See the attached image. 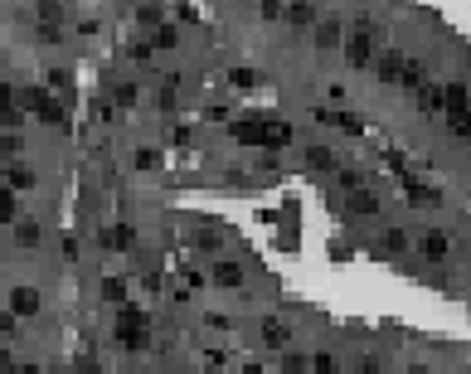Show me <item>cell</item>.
Wrapping results in <instances>:
<instances>
[{
	"label": "cell",
	"instance_id": "cell-14",
	"mask_svg": "<svg viewBox=\"0 0 471 374\" xmlns=\"http://www.w3.org/2000/svg\"><path fill=\"white\" fill-rule=\"evenodd\" d=\"M5 185H10V189H34V171H24V166H15V161H5Z\"/></svg>",
	"mask_w": 471,
	"mask_h": 374
},
{
	"label": "cell",
	"instance_id": "cell-39",
	"mask_svg": "<svg viewBox=\"0 0 471 374\" xmlns=\"http://www.w3.org/2000/svg\"><path fill=\"white\" fill-rule=\"evenodd\" d=\"M0 331H5V336H15V311H0Z\"/></svg>",
	"mask_w": 471,
	"mask_h": 374
},
{
	"label": "cell",
	"instance_id": "cell-10",
	"mask_svg": "<svg viewBox=\"0 0 471 374\" xmlns=\"http://www.w3.org/2000/svg\"><path fill=\"white\" fill-rule=\"evenodd\" d=\"M15 243H20V248H39V243H44V224H39V219H20V224H15Z\"/></svg>",
	"mask_w": 471,
	"mask_h": 374
},
{
	"label": "cell",
	"instance_id": "cell-43",
	"mask_svg": "<svg viewBox=\"0 0 471 374\" xmlns=\"http://www.w3.org/2000/svg\"><path fill=\"white\" fill-rule=\"evenodd\" d=\"M0 243H5V229H0Z\"/></svg>",
	"mask_w": 471,
	"mask_h": 374
},
{
	"label": "cell",
	"instance_id": "cell-30",
	"mask_svg": "<svg viewBox=\"0 0 471 374\" xmlns=\"http://www.w3.org/2000/svg\"><path fill=\"white\" fill-rule=\"evenodd\" d=\"M10 219H15V189L0 185V224H10Z\"/></svg>",
	"mask_w": 471,
	"mask_h": 374
},
{
	"label": "cell",
	"instance_id": "cell-42",
	"mask_svg": "<svg viewBox=\"0 0 471 374\" xmlns=\"http://www.w3.org/2000/svg\"><path fill=\"white\" fill-rule=\"evenodd\" d=\"M408 374H433V370H428V365H413V370H408Z\"/></svg>",
	"mask_w": 471,
	"mask_h": 374
},
{
	"label": "cell",
	"instance_id": "cell-24",
	"mask_svg": "<svg viewBox=\"0 0 471 374\" xmlns=\"http://www.w3.org/2000/svg\"><path fill=\"white\" fill-rule=\"evenodd\" d=\"M258 15L273 24V20H287V0H258Z\"/></svg>",
	"mask_w": 471,
	"mask_h": 374
},
{
	"label": "cell",
	"instance_id": "cell-9",
	"mask_svg": "<svg viewBox=\"0 0 471 374\" xmlns=\"http://www.w3.org/2000/svg\"><path fill=\"white\" fill-rule=\"evenodd\" d=\"M258 336H263V350H287V345H291V331H287L282 321H263Z\"/></svg>",
	"mask_w": 471,
	"mask_h": 374
},
{
	"label": "cell",
	"instance_id": "cell-29",
	"mask_svg": "<svg viewBox=\"0 0 471 374\" xmlns=\"http://www.w3.org/2000/svg\"><path fill=\"white\" fill-rule=\"evenodd\" d=\"M34 39H39V44H64V29H59V24H44V20H39Z\"/></svg>",
	"mask_w": 471,
	"mask_h": 374
},
{
	"label": "cell",
	"instance_id": "cell-40",
	"mask_svg": "<svg viewBox=\"0 0 471 374\" xmlns=\"http://www.w3.org/2000/svg\"><path fill=\"white\" fill-rule=\"evenodd\" d=\"M10 102H15V88H10V83L0 78V107H10Z\"/></svg>",
	"mask_w": 471,
	"mask_h": 374
},
{
	"label": "cell",
	"instance_id": "cell-41",
	"mask_svg": "<svg viewBox=\"0 0 471 374\" xmlns=\"http://www.w3.org/2000/svg\"><path fill=\"white\" fill-rule=\"evenodd\" d=\"M15 374H44V370H39V365H20Z\"/></svg>",
	"mask_w": 471,
	"mask_h": 374
},
{
	"label": "cell",
	"instance_id": "cell-27",
	"mask_svg": "<svg viewBox=\"0 0 471 374\" xmlns=\"http://www.w3.org/2000/svg\"><path fill=\"white\" fill-rule=\"evenodd\" d=\"M34 10H39V20H44V24H59V15H64V5H59V0H34Z\"/></svg>",
	"mask_w": 471,
	"mask_h": 374
},
{
	"label": "cell",
	"instance_id": "cell-26",
	"mask_svg": "<svg viewBox=\"0 0 471 374\" xmlns=\"http://www.w3.org/2000/svg\"><path fill=\"white\" fill-rule=\"evenodd\" d=\"M112 243H117L122 253H126V248H136V229H131V224H117V229H112Z\"/></svg>",
	"mask_w": 471,
	"mask_h": 374
},
{
	"label": "cell",
	"instance_id": "cell-20",
	"mask_svg": "<svg viewBox=\"0 0 471 374\" xmlns=\"http://www.w3.org/2000/svg\"><path fill=\"white\" fill-rule=\"evenodd\" d=\"M20 151H24L20 131H0V161H20Z\"/></svg>",
	"mask_w": 471,
	"mask_h": 374
},
{
	"label": "cell",
	"instance_id": "cell-28",
	"mask_svg": "<svg viewBox=\"0 0 471 374\" xmlns=\"http://www.w3.org/2000/svg\"><path fill=\"white\" fill-rule=\"evenodd\" d=\"M136 15H141V24H146V29H156V24H166V20H161V5H156V0H146V5H141Z\"/></svg>",
	"mask_w": 471,
	"mask_h": 374
},
{
	"label": "cell",
	"instance_id": "cell-13",
	"mask_svg": "<svg viewBox=\"0 0 471 374\" xmlns=\"http://www.w3.org/2000/svg\"><path fill=\"white\" fill-rule=\"evenodd\" d=\"M301 161H306V171H335V151L331 146H306Z\"/></svg>",
	"mask_w": 471,
	"mask_h": 374
},
{
	"label": "cell",
	"instance_id": "cell-5",
	"mask_svg": "<svg viewBox=\"0 0 471 374\" xmlns=\"http://www.w3.org/2000/svg\"><path fill=\"white\" fill-rule=\"evenodd\" d=\"M403 64H408V59H403L398 49L379 54V59H375V78H379V83H398V78H403Z\"/></svg>",
	"mask_w": 471,
	"mask_h": 374
},
{
	"label": "cell",
	"instance_id": "cell-36",
	"mask_svg": "<svg viewBox=\"0 0 471 374\" xmlns=\"http://www.w3.org/2000/svg\"><path fill=\"white\" fill-rule=\"evenodd\" d=\"M44 73H49V83H54L59 93H68V69H44Z\"/></svg>",
	"mask_w": 471,
	"mask_h": 374
},
{
	"label": "cell",
	"instance_id": "cell-3",
	"mask_svg": "<svg viewBox=\"0 0 471 374\" xmlns=\"http://www.w3.org/2000/svg\"><path fill=\"white\" fill-rule=\"evenodd\" d=\"M345 59H350V69H370L375 64V24H360L345 39Z\"/></svg>",
	"mask_w": 471,
	"mask_h": 374
},
{
	"label": "cell",
	"instance_id": "cell-11",
	"mask_svg": "<svg viewBox=\"0 0 471 374\" xmlns=\"http://www.w3.org/2000/svg\"><path fill=\"white\" fill-rule=\"evenodd\" d=\"M287 24L311 29V24H316V5H311V0H291V5H287Z\"/></svg>",
	"mask_w": 471,
	"mask_h": 374
},
{
	"label": "cell",
	"instance_id": "cell-19",
	"mask_svg": "<svg viewBox=\"0 0 471 374\" xmlns=\"http://www.w3.org/2000/svg\"><path fill=\"white\" fill-rule=\"evenodd\" d=\"M20 127H24V107H20V102L0 107V131H20Z\"/></svg>",
	"mask_w": 471,
	"mask_h": 374
},
{
	"label": "cell",
	"instance_id": "cell-37",
	"mask_svg": "<svg viewBox=\"0 0 471 374\" xmlns=\"http://www.w3.org/2000/svg\"><path fill=\"white\" fill-rule=\"evenodd\" d=\"M335 127H340V131H350V136H360V117H350V112H345V117L335 112Z\"/></svg>",
	"mask_w": 471,
	"mask_h": 374
},
{
	"label": "cell",
	"instance_id": "cell-31",
	"mask_svg": "<svg viewBox=\"0 0 471 374\" xmlns=\"http://www.w3.org/2000/svg\"><path fill=\"white\" fill-rule=\"evenodd\" d=\"M311 374H335V355H331V350L311 355Z\"/></svg>",
	"mask_w": 471,
	"mask_h": 374
},
{
	"label": "cell",
	"instance_id": "cell-34",
	"mask_svg": "<svg viewBox=\"0 0 471 374\" xmlns=\"http://www.w3.org/2000/svg\"><path fill=\"white\" fill-rule=\"evenodd\" d=\"M229 83H233V88H253V83H258V73H253V69H233V73H229Z\"/></svg>",
	"mask_w": 471,
	"mask_h": 374
},
{
	"label": "cell",
	"instance_id": "cell-2",
	"mask_svg": "<svg viewBox=\"0 0 471 374\" xmlns=\"http://www.w3.org/2000/svg\"><path fill=\"white\" fill-rule=\"evenodd\" d=\"M20 107H24V112H34L44 127H59V131H68V107H64L59 97H49L44 88H24V93H20Z\"/></svg>",
	"mask_w": 471,
	"mask_h": 374
},
{
	"label": "cell",
	"instance_id": "cell-6",
	"mask_svg": "<svg viewBox=\"0 0 471 374\" xmlns=\"http://www.w3.org/2000/svg\"><path fill=\"white\" fill-rule=\"evenodd\" d=\"M413 97H418V112H447V88H442V83H433V78H428V83H423Z\"/></svg>",
	"mask_w": 471,
	"mask_h": 374
},
{
	"label": "cell",
	"instance_id": "cell-25",
	"mask_svg": "<svg viewBox=\"0 0 471 374\" xmlns=\"http://www.w3.org/2000/svg\"><path fill=\"white\" fill-rule=\"evenodd\" d=\"M447 127H452V136H471V112H447Z\"/></svg>",
	"mask_w": 471,
	"mask_h": 374
},
{
	"label": "cell",
	"instance_id": "cell-38",
	"mask_svg": "<svg viewBox=\"0 0 471 374\" xmlns=\"http://www.w3.org/2000/svg\"><path fill=\"white\" fill-rule=\"evenodd\" d=\"M112 97H117V107H131V102H136V88H131V83H122Z\"/></svg>",
	"mask_w": 471,
	"mask_h": 374
},
{
	"label": "cell",
	"instance_id": "cell-33",
	"mask_svg": "<svg viewBox=\"0 0 471 374\" xmlns=\"http://www.w3.org/2000/svg\"><path fill=\"white\" fill-rule=\"evenodd\" d=\"M384 248H389V253H403V248H408V233H403V229H389V233H384Z\"/></svg>",
	"mask_w": 471,
	"mask_h": 374
},
{
	"label": "cell",
	"instance_id": "cell-1",
	"mask_svg": "<svg viewBox=\"0 0 471 374\" xmlns=\"http://www.w3.org/2000/svg\"><path fill=\"white\" fill-rule=\"evenodd\" d=\"M112 340H117V350H126V355L151 350V316H146L141 306H117V331H112Z\"/></svg>",
	"mask_w": 471,
	"mask_h": 374
},
{
	"label": "cell",
	"instance_id": "cell-7",
	"mask_svg": "<svg viewBox=\"0 0 471 374\" xmlns=\"http://www.w3.org/2000/svg\"><path fill=\"white\" fill-rule=\"evenodd\" d=\"M428 78H433V73H428V64H423V59H408V64H403V78H398V88H403V93H418Z\"/></svg>",
	"mask_w": 471,
	"mask_h": 374
},
{
	"label": "cell",
	"instance_id": "cell-16",
	"mask_svg": "<svg viewBox=\"0 0 471 374\" xmlns=\"http://www.w3.org/2000/svg\"><path fill=\"white\" fill-rule=\"evenodd\" d=\"M175 44H180V29H175V24H156V29H151V49H175Z\"/></svg>",
	"mask_w": 471,
	"mask_h": 374
},
{
	"label": "cell",
	"instance_id": "cell-32",
	"mask_svg": "<svg viewBox=\"0 0 471 374\" xmlns=\"http://www.w3.org/2000/svg\"><path fill=\"white\" fill-rule=\"evenodd\" d=\"M136 166H141V171H156V166H161V151H156V146H141V151H136Z\"/></svg>",
	"mask_w": 471,
	"mask_h": 374
},
{
	"label": "cell",
	"instance_id": "cell-4",
	"mask_svg": "<svg viewBox=\"0 0 471 374\" xmlns=\"http://www.w3.org/2000/svg\"><path fill=\"white\" fill-rule=\"evenodd\" d=\"M10 311L15 316H39L44 311V292L39 287H15L10 292Z\"/></svg>",
	"mask_w": 471,
	"mask_h": 374
},
{
	"label": "cell",
	"instance_id": "cell-23",
	"mask_svg": "<svg viewBox=\"0 0 471 374\" xmlns=\"http://www.w3.org/2000/svg\"><path fill=\"white\" fill-rule=\"evenodd\" d=\"M311 370V360L306 355H296V350H282V374H306Z\"/></svg>",
	"mask_w": 471,
	"mask_h": 374
},
{
	"label": "cell",
	"instance_id": "cell-21",
	"mask_svg": "<svg viewBox=\"0 0 471 374\" xmlns=\"http://www.w3.org/2000/svg\"><path fill=\"white\" fill-rule=\"evenodd\" d=\"M379 199L370 194V189H350V214H375Z\"/></svg>",
	"mask_w": 471,
	"mask_h": 374
},
{
	"label": "cell",
	"instance_id": "cell-8",
	"mask_svg": "<svg viewBox=\"0 0 471 374\" xmlns=\"http://www.w3.org/2000/svg\"><path fill=\"white\" fill-rule=\"evenodd\" d=\"M403 194H408V204H433V209L442 204V189L428 185V180H408V185H403Z\"/></svg>",
	"mask_w": 471,
	"mask_h": 374
},
{
	"label": "cell",
	"instance_id": "cell-17",
	"mask_svg": "<svg viewBox=\"0 0 471 374\" xmlns=\"http://www.w3.org/2000/svg\"><path fill=\"white\" fill-rule=\"evenodd\" d=\"M423 253H428V258H447V233H442V229H428V233H423Z\"/></svg>",
	"mask_w": 471,
	"mask_h": 374
},
{
	"label": "cell",
	"instance_id": "cell-15",
	"mask_svg": "<svg viewBox=\"0 0 471 374\" xmlns=\"http://www.w3.org/2000/svg\"><path fill=\"white\" fill-rule=\"evenodd\" d=\"M214 282L219 287H243V268L238 263H214Z\"/></svg>",
	"mask_w": 471,
	"mask_h": 374
},
{
	"label": "cell",
	"instance_id": "cell-12",
	"mask_svg": "<svg viewBox=\"0 0 471 374\" xmlns=\"http://www.w3.org/2000/svg\"><path fill=\"white\" fill-rule=\"evenodd\" d=\"M311 39H316V49H335V44H345V29H340L335 20H321Z\"/></svg>",
	"mask_w": 471,
	"mask_h": 374
},
{
	"label": "cell",
	"instance_id": "cell-18",
	"mask_svg": "<svg viewBox=\"0 0 471 374\" xmlns=\"http://www.w3.org/2000/svg\"><path fill=\"white\" fill-rule=\"evenodd\" d=\"M102 301L126 306V282H122V278H102Z\"/></svg>",
	"mask_w": 471,
	"mask_h": 374
},
{
	"label": "cell",
	"instance_id": "cell-44",
	"mask_svg": "<svg viewBox=\"0 0 471 374\" xmlns=\"http://www.w3.org/2000/svg\"><path fill=\"white\" fill-rule=\"evenodd\" d=\"M64 374H78V370H64Z\"/></svg>",
	"mask_w": 471,
	"mask_h": 374
},
{
	"label": "cell",
	"instance_id": "cell-35",
	"mask_svg": "<svg viewBox=\"0 0 471 374\" xmlns=\"http://www.w3.org/2000/svg\"><path fill=\"white\" fill-rule=\"evenodd\" d=\"M340 185L345 189H365V171H340Z\"/></svg>",
	"mask_w": 471,
	"mask_h": 374
},
{
	"label": "cell",
	"instance_id": "cell-22",
	"mask_svg": "<svg viewBox=\"0 0 471 374\" xmlns=\"http://www.w3.org/2000/svg\"><path fill=\"white\" fill-rule=\"evenodd\" d=\"M447 112H471V97L462 83H447Z\"/></svg>",
	"mask_w": 471,
	"mask_h": 374
}]
</instances>
